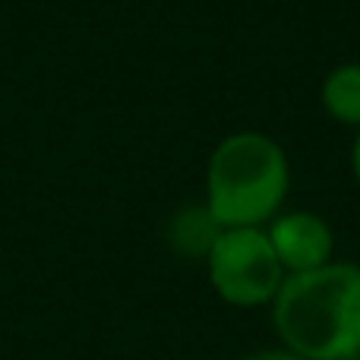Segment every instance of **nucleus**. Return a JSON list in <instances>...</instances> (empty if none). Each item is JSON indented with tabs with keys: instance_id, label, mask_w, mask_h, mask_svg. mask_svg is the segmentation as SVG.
I'll list each match as a JSON object with an SVG mask.
<instances>
[{
	"instance_id": "obj_1",
	"label": "nucleus",
	"mask_w": 360,
	"mask_h": 360,
	"mask_svg": "<svg viewBox=\"0 0 360 360\" xmlns=\"http://www.w3.org/2000/svg\"><path fill=\"white\" fill-rule=\"evenodd\" d=\"M275 326L288 351L304 360L360 354V269L326 262L288 275L275 294Z\"/></svg>"
},
{
	"instance_id": "obj_6",
	"label": "nucleus",
	"mask_w": 360,
	"mask_h": 360,
	"mask_svg": "<svg viewBox=\"0 0 360 360\" xmlns=\"http://www.w3.org/2000/svg\"><path fill=\"white\" fill-rule=\"evenodd\" d=\"M323 105L342 124H360V67H338L323 86Z\"/></svg>"
},
{
	"instance_id": "obj_8",
	"label": "nucleus",
	"mask_w": 360,
	"mask_h": 360,
	"mask_svg": "<svg viewBox=\"0 0 360 360\" xmlns=\"http://www.w3.org/2000/svg\"><path fill=\"white\" fill-rule=\"evenodd\" d=\"M354 174L360 180V133H357V143H354Z\"/></svg>"
},
{
	"instance_id": "obj_3",
	"label": "nucleus",
	"mask_w": 360,
	"mask_h": 360,
	"mask_svg": "<svg viewBox=\"0 0 360 360\" xmlns=\"http://www.w3.org/2000/svg\"><path fill=\"white\" fill-rule=\"evenodd\" d=\"M209 275L215 291L234 307L266 304L285 281L272 240L259 228H224L209 253Z\"/></svg>"
},
{
	"instance_id": "obj_2",
	"label": "nucleus",
	"mask_w": 360,
	"mask_h": 360,
	"mask_svg": "<svg viewBox=\"0 0 360 360\" xmlns=\"http://www.w3.org/2000/svg\"><path fill=\"white\" fill-rule=\"evenodd\" d=\"M288 196V158L262 133H234L209 162V212L221 228H256Z\"/></svg>"
},
{
	"instance_id": "obj_7",
	"label": "nucleus",
	"mask_w": 360,
	"mask_h": 360,
	"mask_svg": "<svg viewBox=\"0 0 360 360\" xmlns=\"http://www.w3.org/2000/svg\"><path fill=\"white\" fill-rule=\"evenodd\" d=\"M243 360H304V357L291 354V351H259V354H250Z\"/></svg>"
},
{
	"instance_id": "obj_4",
	"label": "nucleus",
	"mask_w": 360,
	"mask_h": 360,
	"mask_svg": "<svg viewBox=\"0 0 360 360\" xmlns=\"http://www.w3.org/2000/svg\"><path fill=\"white\" fill-rule=\"evenodd\" d=\"M269 240H272L281 269H288L291 275L326 266L332 256L329 224L310 212H291V215L278 218L269 231Z\"/></svg>"
},
{
	"instance_id": "obj_5",
	"label": "nucleus",
	"mask_w": 360,
	"mask_h": 360,
	"mask_svg": "<svg viewBox=\"0 0 360 360\" xmlns=\"http://www.w3.org/2000/svg\"><path fill=\"white\" fill-rule=\"evenodd\" d=\"M221 231L224 228L212 218L209 205H190L171 221V243L184 256H209Z\"/></svg>"
}]
</instances>
